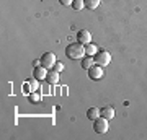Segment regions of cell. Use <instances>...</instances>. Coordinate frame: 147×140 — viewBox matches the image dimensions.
<instances>
[{"mask_svg": "<svg viewBox=\"0 0 147 140\" xmlns=\"http://www.w3.org/2000/svg\"><path fill=\"white\" fill-rule=\"evenodd\" d=\"M103 77V67L100 65H93L88 68V78L90 80H100Z\"/></svg>", "mask_w": 147, "mask_h": 140, "instance_id": "5b68a950", "label": "cell"}, {"mask_svg": "<svg viewBox=\"0 0 147 140\" xmlns=\"http://www.w3.org/2000/svg\"><path fill=\"white\" fill-rule=\"evenodd\" d=\"M85 2V8H88V10H95V8H98L101 0H84Z\"/></svg>", "mask_w": 147, "mask_h": 140, "instance_id": "4fadbf2b", "label": "cell"}, {"mask_svg": "<svg viewBox=\"0 0 147 140\" xmlns=\"http://www.w3.org/2000/svg\"><path fill=\"white\" fill-rule=\"evenodd\" d=\"M93 59H95V64H96V65L106 67V65H110V62H111V54L106 52V51H100L93 56Z\"/></svg>", "mask_w": 147, "mask_h": 140, "instance_id": "3957f363", "label": "cell"}, {"mask_svg": "<svg viewBox=\"0 0 147 140\" xmlns=\"http://www.w3.org/2000/svg\"><path fill=\"white\" fill-rule=\"evenodd\" d=\"M65 56L69 59H74V60H79V59H84L87 54H85V46L80 44L79 41L69 44L67 49H65Z\"/></svg>", "mask_w": 147, "mask_h": 140, "instance_id": "6da1fadb", "label": "cell"}, {"mask_svg": "<svg viewBox=\"0 0 147 140\" xmlns=\"http://www.w3.org/2000/svg\"><path fill=\"white\" fill-rule=\"evenodd\" d=\"M77 41L80 42V44H88L90 41H92V34H90V31H87V29H80L79 33H77Z\"/></svg>", "mask_w": 147, "mask_h": 140, "instance_id": "8992f818", "label": "cell"}, {"mask_svg": "<svg viewBox=\"0 0 147 140\" xmlns=\"http://www.w3.org/2000/svg\"><path fill=\"white\" fill-rule=\"evenodd\" d=\"M56 62H57V60H56L54 52H46V54H42V57H41V65H42V67L53 68Z\"/></svg>", "mask_w": 147, "mask_h": 140, "instance_id": "277c9868", "label": "cell"}, {"mask_svg": "<svg viewBox=\"0 0 147 140\" xmlns=\"http://www.w3.org/2000/svg\"><path fill=\"white\" fill-rule=\"evenodd\" d=\"M72 8L74 10H82V8H85V2L84 0H74L72 2Z\"/></svg>", "mask_w": 147, "mask_h": 140, "instance_id": "9a60e30c", "label": "cell"}, {"mask_svg": "<svg viewBox=\"0 0 147 140\" xmlns=\"http://www.w3.org/2000/svg\"><path fill=\"white\" fill-rule=\"evenodd\" d=\"M39 99H41V96L38 93H30V101H31V103H38Z\"/></svg>", "mask_w": 147, "mask_h": 140, "instance_id": "2e32d148", "label": "cell"}, {"mask_svg": "<svg viewBox=\"0 0 147 140\" xmlns=\"http://www.w3.org/2000/svg\"><path fill=\"white\" fill-rule=\"evenodd\" d=\"M53 68L56 70V72H62V70H64V64H62V62H56Z\"/></svg>", "mask_w": 147, "mask_h": 140, "instance_id": "e0dca14e", "label": "cell"}, {"mask_svg": "<svg viewBox=\"0 0 147 140\" xmlns=\"http://www.w3.org/2000/svg\"><path fill=\"white\" fill-rule=\"evenodd\" d=\"M80 65H82V68L88 70L90 67H93L95 65V59L92 57V56H85V57L82 59V64H80Z\"/></svg>", "mask_w": 147, "mask_h": 140, "instance_id": "30bf717a", "label": "cell"}, {"mask_svg": "<svg viewBox=\"0 0 147 140\" xmlns=\"http://www.w3.org/2000/svg\"><path fill=\"white\" fill-rule=\"evenodd\" d=\"M93 130L96 132V134H105V132H108V130H110L108 119H106V117H103V116L96 117V119L93 121Z\"/></svg>", "mask_w": 147, "mask_h": 140, "instance_id": "7a4b0ae2", "label": "cell"}, {"mask_svg": "<svg viewBox=\"0 0 147 140\" xmlns=\"http://www.w3.org/2000/svg\"><path fill=\"white\" fill-rule=\"evenodd\" d=\"M100 114L110 121V119H113V117H115V109L111 108V106H105L103 109H100Z\"/></svg>", "mask_w": 147, "mask_h": 140, "instance_id": "9c48e42d", "label": "cell"}, {"mask_svg": "<svg viewBox=\"0 0 147 140\" xmlns=\"http://www.w3.org/2000/svg\"><path fill=\"white\" fill-rule=\"evenodd\" d=\"M46 82L49 83V85H56V83L59 82V72H56V70H49L46 75Z\"/></svg>", "mask_w": 147, "mask_h": 140, "instance_id": "ba28073f", "label": "cell"}, {"mask_svg": "<svg viewBox=\"0 0 147 140\" xmlns=\"http://www.w3.org/2000/svg\"><path fill=\"white\" fill-rule=\"evenodd\" d=\"M46 75H47V68L42 67V65H38L34 67V72H33V77L38 78V80H46Z\"/></svg>", "mask_w": 147, "mask_h": 140, "instance_id": "52a82bcc", "label": "cell"}, {"mask_svg": "<svg viewBox=\"0 0 147 140\" xmlns=\"http://www.w3.org/2000/svg\"><path fill=\"white\" fill-rule=\"evenodd\" d=\"M100 109L98 108H90L88 111H87V117H88L90 121H95L96 117H100Z\"/></svg>", "mask_w": 147, "mask_h": 140, "instance_id": "8fae6325", "label": "cell"}, {"mask_svg": "<svg viewBox=\"0 0 147 140\" xmlns=\"http://www.w3.org/2000/svg\"><path fill=\"white\" fill-rule=\"evenodd\" d=\"M39 80H38V78H30V82H28V85H30V90H31V91H36L38 88H39Z\"/></svg>", "mask_w": 147, "mask_h": 140, "instance_id": "5bb4252c", "label": "cell"}, {"mask_svg": "<svg viewBox=\"0 0 147 140\" xmlns=\"http://www.w3.org/2000/svg\"><path fill=\"white\" fill-rule=\"evenodd\" d=\"M96 52H98V47L95 46V44H92V42L85 44V54H87V56H92V57H93Z\"/></svg>", "mask_w": 147, "mask_h": 140, "instance_id": "7c38bea8", "label": "cell"}, {"mask_svg": "<svg viewBox=\"0 0 147 140\" xmlns=\"http://www.w3.org/2000/svg\"><path fill=\"white\" fill-rule=\"evenodd\" d=\"M59 2H61L64 7H69V5L72 7V2H74V0H59Z\"/></svg>", "mask_w": 147, "mask_h": 140, "instance_id": "ac0fdd59", "label": "cell"}]
</instances>
